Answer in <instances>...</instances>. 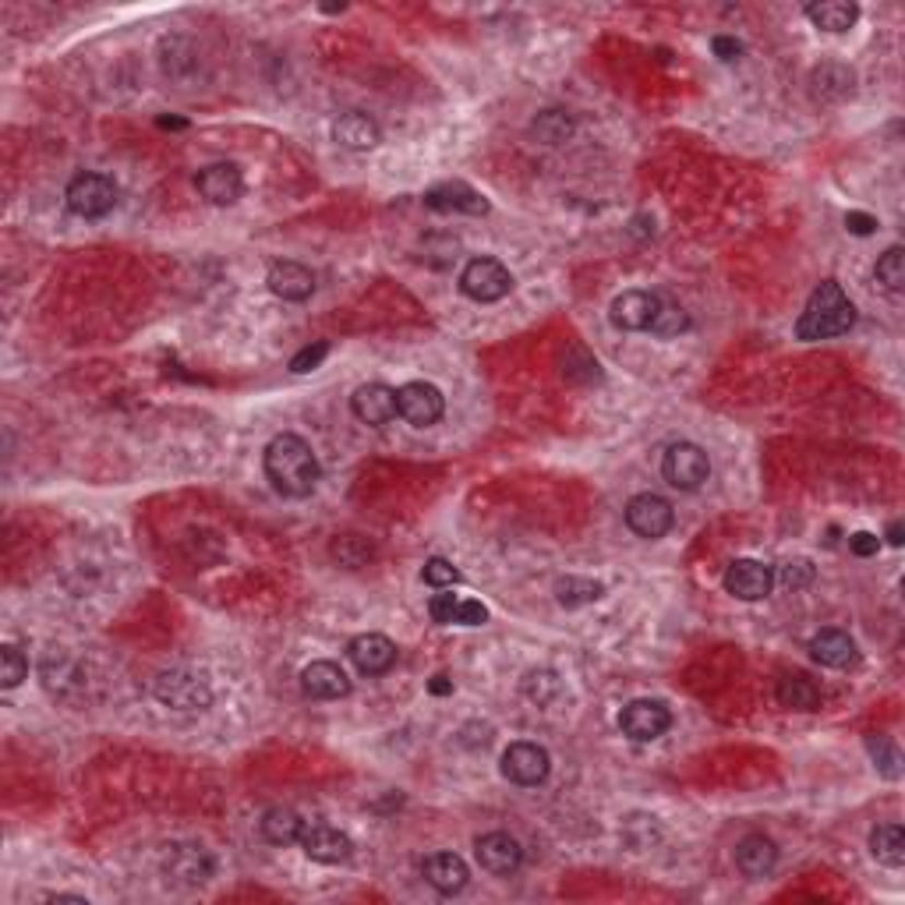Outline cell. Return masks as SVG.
Returning a JSON list of instances; mask_svg holds the SVG:
<instances>
[{"label": "cell", "instance_id": "74e56055", "mask_svg": "<svg viewBox=\"0 0 905 905\" xmlns=\"http://www.w3.org/2000/svg\"><path fill=\"white\" fill-rule=\"evenodd\" d=\"M867 750H870V757L878 761V767H881V775L884 778H898V772H902V757H898V747L892 743V739L888 736H867Z\"/></svg>", "mask_w": 905, "mask_h": 905}, {"label": "cell", "instance_id": "8d00e7d4", "mask_svg": "<svg viewBox=\"0 0 905 905\" xmlns=\"http://www.w3.org/2000/svg\"><path fill=\"white\" fill-rule=\"evenodd\" d=\"M686 326H690L686 312L679 308L675 301L661 297V301H658V315H655V326H651V333H658V337H679V333H683Z\"/></svg>", "mask_w": 905, "mask_h": 905}, {"label": "cell", "instance_id": "9c48e42d", "mask_svg": "<svg viewBox=\"0 0 905 905\" xmlns=\"http://www.w3.org/2000/svg\"><path fill=\"white\" fill-rule=\"evenodd\" d=\"M301 849H305L308 859L315 863H326V867H337V863H346V859L354 856V842L340 827L326 824V821H305V832H301Z\"/></svg>", "mask_w": 905, "mask_h": 905}, {"label": "cell", "instance_id": "277c9868", "mask_svg": "<svg viewBox=\"0 0 905 905\" xmlns=\"http://www.w3.org/2000/svg\"><path fill=\"white\" fill-rule=\"evenodd\" d=\"M64 199H68V209H71L74 216L99 220V216H107L110 209L117 205V185H114V177H107V174L85 171V174H74L71 177Z\"/></svg>", "mask_w": 905, "mask_h": 905}, {"label": "cell", "instance_id": "7a4b0ae2", "mask_svg": "<svg viewBox=\"0 0 905 905\" xmlns=\"http://www.w3.org/2000/svg\"><path fill=\"white\" fill-rule=\"evenodd\" d=\"M856 322V305L849 301V294L842 291L838 280H824L818 291L810 294L807 308L799 312L796 319V337L799 340H832V337H842L849 333Z\"/></svg>", "mask_w": 905, "mask_h": 905}, {"label": "cell", "instance_id": "e575fe53", "mask_svg": "<svg viewBox=\"0 0 905 905\" xmlns=\"http://www.w3.org/2000/svg\"><path fill=\"white\" fill-rule=\"evenodd\" d=\"M873 277H878V283L884 286V291H892V294L902 291L905 286V251H902V245H892L881 255Z\"/></svg>", "mask_w": 905, "mask_h": 905}, {"label": "cell", "instance_id": "d6986e66", "mask_svg": "<svg viewBox=\"0 0 905 905\" xmlns=\"http://www.w3.org/2000/svg\"><path fill=\"white\" fill-rule=\"evenodd\" d=\"M195 188L205 202L213 205H234L240 195H245V177L234 167V163H213V167L199 171L195 177Z\"/></svg>", "mask_w": 905, "mask_h": 905}, {"label": "cell", "instance_id": "484cf974", "mask_svg": "<svg viewBox=\"0 0 905 905\" xmlns=\"http://www.w3.org/2000/svg\"><path fill=\"white\" fill-rule=\"evenodd\" d=\"M853 89H856V74L846 64H821L810 71V93L821 103H842L846 96H853Z\"/></svg>", "mask_w": 905, "mask_h": 905}, {"label": "cell", "instance_id": "f1b7e54d", "mask_svg": "<svg viewBox=\"0 0 905 905\" xmlns=\"http://www.w3.org/2000/svg\"><path fill=\"white\" fill-rule=\"evenodd\" d=\"M807 19L824 33H849L859 19V8L849 0H821V4L807 8Z\"/></svg>", "mask_w": 905, "mask_h": 905}, {"label": "cell", "instance_id": "8fae6325", "mask_svg": "<svg viewBox=\"0 0 905 905\" xmlns=\"http://www.w3.org/2000/svg\"><path fill=\"white\" fill-rule=\"evenodd\" d=\"M397 411L407 425L432 428L446 411V397H443V389L432 383H407L397 389Z\"/></svg>", "mask_w": 905, "mask_h": 905}, {"label": "cell", "instance_id": "ac0fdd59", "mask_svg": "<svg viewBox=\"0 0 905 905\" xmlns=\"http://www.w3.org/2000/svg\"><path fill=\"white\" fill-rule=\"evenodd\" d=\"M425 205L435 209V213H463V216H485L489 213L485 195L474 191L471 185H463V180H443V185L428 188Z\"/></svg>", "mask_w": 905, "mask_h": 905}, {"label": "cell", "instance_id": "60d3db41", "mask_svg": "<svg viewBox=\"0 0 905 905\" xmlns=\"http://www.w3.org/2000/svg\"><path fill=\"white\" fill-rule=\"evenodd\" d=\"M326 354H329V343H326V340L312 343V346H305V351H297V354L291 357V372H294V375H305V372H312V368H319L322 361H326Z\"/></svg>", "mask_w": 905, "mask_h": 905}, {"label": "cell", "instance_id": "cb8c5ba5", "mask_svg": "<svg viewBox=\"0 0 905 905\" xmlns=\"http://www.w3.org/2000/svg\"><path fill=\"white\" fill-rule=\"evenodd\" d=\"M266 286L283 301H308L315 294V273L301 262H277L269 269Z\"/></svg>", "mask_w": 905, "mask_h": 905}, {"label": "cell", "instance_id": "44dd1931", "mask_svg": "<svg viewBox=\"0 0 905 905\" xmlns=\"http://www.w3.org/2000/svg\"><path fill=\"white\" fill-rule=\"evenodd\" d=\"M421 878H425L439 895H457L471 881V870L457 856V853H432L425 863H421Z\"/></svg>", "mask_w": 905, "mask_h": 905}, {"label": "cell", "instance_id": "f35d334b", "mask_svg": "<svg viewBox=\"0 0 905 905\" xmlns=\"http://www.w3.org/2000/svg\"><path fill=\"white\" fill-rule=\"evenodd\" d=\"M421 580H425L428 587H435V591H446V587L452 584H460V569L452 566L449 560H443V555H432V560L425 563V569H421Z\"/></svg>", "mask_w": 905, "mask_h": 905}, {"label": "cell", "instance_id": "b9f144b4", "mask_svg": "<svg viewBox=\"0 0 905 905\" xmlns=\"http://www.w3.org/2000/svg\"><path fill=\"white\" fill-rule=\"evenodd\" d=\"M778 580L781 587H792V591H799V587H807L813 580V566L810 560H789L786 566L778 569Z\"/></svg>", "mask_w": 905, "mask_h": 905}, {"label": "cell", "instance_id": "3957f363", "mask_svg": "<svg viewBox=\"0 0 905 905\" xmlns=\"http://www.w3.org/2000/svg\"><path fill=\"white\" fill-rule=\"evenodd\" d=\"M153 693H156V701L163 707H171V712H180V715L205 712V707L213 704V690H209L205 675L188 672V669L160 672L156 683H153Z\"/></svg>", "mask_w": 905, "mask_h": 905}, {"label": "cell", "instance_id": "4fadbf2b", "mask_svg": "<svg viewBox=\"0 0 905 905\" xmlns=\"http://www.w3.org/2000/svg\"><path fill=\"white\" fill-rule=\"evenodd\" d=\"M658 301L661 294H651V291H623L609 305V322L615 329H623V333H647L655 326Z\"/></svg>", "mask_w": 905, "mask_h": 905}, {"label": "cell", "instance_id": "d590c367", "mask_svg": "<svg viewBox=\"0 0 905 905\" xmlns=\"http://www.w3.org/2000/svg\"><path fill=\"white\" fill-rule=\"evenodd\" d=\"M28 675V658L19 644H4L0 647V686L14 690Z\"/></svg>", "mask_w": 905, "mask_h": 905}, {"label": "cell", "instance_id": "ee69618b", "mask_svg": "<svg viewBox=\"0 0 905 905\" xmlns=\"http://www.w3.org/2000/svg\"><path fill=\"white\" fill-rule=\"evenodd\" d=\"M878 549H881V541H878V534H870V531H856L849 538V552L859 555V560H870V555H878Z\"/></svg>", "mask_w": 905, "mask_h": 905}, {"label": "cell", "instance_id": "7bdbcfd3", "mask_svg": "<svg viewBox=\"0 0 905 905\" xmlns=\"http://www.w3.org/2000/svg\"><path fill=\"white\" fill-rule=\"evenodd\" d=\"M489 623V609L474 598L460 601V626H485Z\"/></svg>", "mask_w": 905, "mask_h": 905}, {"label": "cell", "instance_id": "4316f807", "mask_svg": "<svg viewBox=\"0 0 905 905\" xmlns=\"http://www.w3.org/2000/svg\"><path fill=\"white\" fill-rule=\"evenodd\" d=\"M775 697H778L781 707H789V712H818L821 707V686L803 672H786L778 679Z\"/></svg>", "mask_w": 905, "mask_h": 905}, {"label": "cell", "instance_id": "7402d4cb", "mask_svg": "<svg viewBox=\"0 0 905 905\" xmlns=\"http://www.w3.org/2000/svg\"><path fill=\"white\" fill-rule=\"evenodd\" d=\"M333 142L351 149V153H365V149H375L383 142V131L375 125V117L361 114V110H343L333 120Z\"/></svg>", "mask_w": 905, "mask_h": 905}, {"label": "cell", "instance_id": "2e32d148", "mask_svg": "<svg viewBox=\"0 0 905 905\" xmlns=\"http://www.w3.org/2000/svg\"><path fill=\"white\" fill-rule=\"evenodd\" d=\"M346 658L354 661L361 675H386L397 666V644L386 633H361L346 644Z\"/></svg>", "mask_w": 905, "mask_h": 905}, {"label": "cell", "instance_id": "7dc6e473", "mask_svg": "<svg viewBox=\"0 0 905 905\" xmlns=\"http://www.w3.org/2000/svg\"><path fill=\"white\" fill-rule=\"evenodd\" d=\"M428 690L435 693V697H443V693H452V683H449L446 675H435L432 683H428Z\"/></svg>", "mask_w": 905, "mask_h": 905}, {"label": "cell", "instance_id": "5bb4252c", "mask_svg": "<svg viewBox=\"0 0 905 905\" xmlns=\"http://www.w3.org/2000/svg\"><path fill=\"white\" fill-rule=\"evenodd\" d=\"M721 587L739 598V601H761L772 595L775 587V569L764 566L757 560H732L726 566V577H721Z\"/></svg>", "mask_w": 905, "mask_h": 905}, {"label": "cell", "instance_id": "d4e9b609", "mask_svg": "<svg viewBox=\"0 0 905 905\" xmlns=\"http://www.w3.org/2000/svg\"><path fill=\"white\" fill-rule=\"evenodd\" d=\"M810 655H813V661H821L824 669H849L859 651H856V640L849 637V633L821 630V633H813Z\"/></svg>", "mask_w": 905, "mask_h": 905}, {"label": "cell", "instance_id": "ba28073f", "mask_svg": "<svg viewBox=\"0 0 905 905\" xmlns=\"http://www.w3.org/2000/svg\"><path fill=\"white\" fill-rule=\"evenodd\" d=\"M669 726H672V712L651 697L630 701L620 712V729L626 739H633V743H655L658 736L669 732Z\"/></svg>", "mask_w": 905, "mask_h": 905}, {"label": "cell", "instance_id": "9a60e30c", "mask_svg": "<svg viewBox=\"0 0 905 905\" xmlns=\"http://www.w3.org/2000/svg\"><path fill=\"white\" fill-rule=\"evenodd\" d=\"M351 411L361 425H372V428H383L389 425L400 411H397V389L386 386V383H365L354 389L351 397Z\"/></svg>", "mask_w": 905, "mask_h": 905}, {"label": "cell", "instance_id": "1f68e13d", "mask_svg": "<svg viewBox=\"0 0 905 905\" xmlns=\"http://www.w3.org/2000/svg\"><path fill=\"white\" fill-rule=\"evenodd\" d=\"M606 595V584L601 580H587V577H566L555 584V598H560V606L566 609H580V606H591Z\"/></svg>", "mask_w": 905, "mask_h": 905}, {"label": "cell", "instance_id": "52a82bcc", "mask_svg": "<svg viewBox=\"0 0 905 905\" xmlns=\"http://www.w3.org/2000/svg\"><path fill=\"white\" fill-rule=\"evenodd\" d=\"M626 527L637 538H647V541H658V538H666L672 531V524H675V509L672 503L666 499V495H658V492H640V495H633V499L626 503Z\"/></svg>", "mask_w": 905, "mask_h": 905}, {"label": "cell", "instance_id": "836d02e7", "mask_svg": "<svg viewBox=\"0 0 905 905\" xmlns=\"http://www.w3.org/2000/svg\"><path fill=\"white\" fill-rule=\"evenodd\" d=\"M520 690H524V697H527V701H534V704H549V701H555V697H560V693H563V679L555 675L552 669H534V672H527V675H524Z\"/></svg>", "mask_w": 905, "mask_h": 905}, {"label": "cell", "instance_id": "83f0119b", "mask_svg": "<svg viewBox=\"0 0 905 905\" xmlns=\"http://www.w3.org/2000/svg\"><path fill=\"white\" fill-rule=\"evenodd\" d=\"M259 832L269 846H297L301 832H305V821H301V813L291 807H269L259 821Z\"/></svg>", "mask_w": 905, "mask_h": 905}, {"label": "cell", "instance_id": "4dcf8cb0", "mask_svg": "<svg viewBox=\"0 0 905 905\" xmlns=\"http://www.w3.org/2000/svg\"><path fill=\"white\" fill-rule=\"evenodd\" d=\"M329 555H333L343 569H361L375 560V541L365 534H337L333 545H329Z\"/></svg>", "mask_w": 905, "mask_h": 905}, {"label": "cell", "instance_id": "681fc988", "mask_svg": "<svg viewBox=\"0 0 905 905\" xmlns=\"http://www.w3.org/2000/svg\"><path fill=\"white\" fill-rule=\"evenodd\" d=\"M156 125H160V128H188V120H180V117H160Z\"/></svg>", "mask_w": 905, "mask_h": 905}, {"label": "cell", "instance_id": "e0dca14e", "mask_svg": "<svg viewBox=\"0 0 905 905\" xmlns=\"http://www.w3.org/2000/svg\"><path fill=\"white\" fill-rule=\"evenodd\" d=\"M474 856L481 870L495 873V878H509V873H517L520 863H524V849L520 842L506 835V832H489L474 842Z\"/></svg>", "mask_w": 905, "mask_h": 905}, {"label": "cell", "instance_id": "bcb514c9", "mask_svg": "<svg viewBox=\"0 0 905 905\" xmlns=\"http://www.w3.org/2000/svg\"><path fill=\"white\" fill-rule=\"evenodd\" d=\"M712 47H715V54H718L721 60H736L739 54H743V47H739V43H736V39H729V36H715Z\"/></svg>", "mask_w": 905, "mask_h": 905}, {"label": "cell", "instance_id": "30bf717a", "mask_svg": "<svg viewBox=\"0 0 905 905\" xmlns=\"http://www.w3.org/2000/svg\"><path fill=\"white\" fill-rule=\"evenodd\" d=\"M213 856H209L202 846H195V842H177V846L167 849L163 856V873H167V881L180 884V888H199L213 878Z\"/></svg>", "mask_w": 905, "mask_h": 905}, {"label": "cell", "instance_id": "f6af8a7d", "mask_svg": "<svg viewBox=\"0 0 905 905\" xmlns=\"http://www.w3.org/2000/svg\"><path fill=\"white\" fill-rule=\"evenodd\" d=\"M846 226H849L853 234L867 237V234H873V231H878V220H873V216H867V213H849V216H846Z\"/></svg>", "mask_w": 905, "mask_h": 905}, {"label": "cell", "instance_id": "5b68a950", "mask_svg": "<svg viewBox=\"0 0 905 905\" xmlns=\"http://www.w3.org/2000/svg\"><path fill=\"white\" fill-rule=\"evenodd\" d=\"M661 474L679 492H697L712 478V460L697 443H672L661 457Z\"/></svg>", "mask_w": 905, "mask_h": 905}, {"label": "cell", "instance_id": "603a6c76", "mask_svg": "<svg viewBox=\"0 0 905 905\" xmlns=\"http://www.w3.org/2000/svg\"><path fill=\"white\" fill-rule=\"evenodd\" d=\"M736 867L743 878L761 881L778 867V846L767 835H747L736 842Z\"/></svg>", "mask_w": 905, "mask_h": 905}, {"label": "cell", "instance_id": "ab89813d", "mask_svg": "<svg viewBox=\"0 0 905 905\" xmlns=\"http://www.w3.org/2000/svg\"><path fill=\"white\" fill-rule=\"evenodd\" d=\"M460 601L463 598H457V595H432V601H428V615H432V623H439V626H452L457 623L460 626Z\"/></svg>", "mask_w": 905, "mask_h": 905}, {"label": "cell", "instance_id": "ffe728a7", "mask_svg": "<svg viewBox=\"0 0 905 905\" xmlns=\"http://www.w3.org/2000/svg\"><path fill=\"white\" fill-rule=\"evenodd\" d=\"M301 690L312 701H340L351 693V679L337 666V661H312L301 672Z\"/></svg>", "mask_w": 905, "mask_h": 905}, {"label": "cell", "instance_id": "8992f818", "mask_svg": "<svg viewBox=\"0 0 905 905\" xmlns=\"http://www.w3.org/2000/svg\"><path fill=\"white\" fill-rule=\"evenodd\" d=\"M460 291L471 301H478V305H492V301H503L513 291V277L499 259L481 255V259H471L463 266Z\"/></svg>", "mask_w": 905, "mask_h": 905}, {"label": "cell", "instance_id": "c3c4849f", "mask_svg": "<svg viewBox=\"0 0 905 905\" xmlns=\"http://www.w3.org/2000/svg\"><path fill=\"white\" fill-rule=\"evenodd\" d=\"M902 534H905V531H902V524L895 520L892 527H888V545H895V549H898V545H902Z\"/></svg>", "mask_w": 905, "mask_h": 905}, {"label": "cell", "instance_id": "6da1fadb", "mask_svg": "<svg viewBox=\"0 0 905 905\" xmlns=\"http://www.w3.org/2000/svg\"><path fill=\"white\" fill-rule=\"evenodd\" d=\"M262 467H266L269 485H273L280 495H286V499H305V495H312L315 485H319V474H322L319 457H315L312 446L294 432H283L266 446Z\"/></svg>", "mask_w": 905, "mask_h": 905}, {"label": "cell", "instance_id": "d6a6232c", "mask_svg": "<svg viewBox=\"0 0 905 905\" xmlns=\"http://www.w3.org/2000/svg\"><path fill=\"white\" fill-rule=\"evenodd\" d=\"M531 134H534L538 142H545V145H560V142H566L569 134H573V117L566 110H545V114L534 117Z\"/></svg>", "mask_w": 905, "mask_h": 905}, {"label": "cell", "instance_id": "f546056e", "mask_svg": "<svg viewBox=\"0 0 905 905\" xmlns=\"http://www.w3.org/2000/svg\"><path fill=\"white\" fill-rule=\"evenodd\" d=\"M870 856L884 867L905 863V832L898 824H881L870 832Z\"/></svg>", "mask_w": 905, "mask_h": 905}, {"label": "cell", "instance_id": "7c38bea8", "mask_svg": "<svg viewBox=\"0 0 905 905\" xmlns=\"http://www.w3.org/2000/svg\"><path fill=\"white\" fill-rule=\"evenodd\" d=\"M552 772V757L545 747L538 743H509L503 750V775L513 786H541Z\"/></svg>", "mask_w": 905, "mask_h": 905}]
</instances>
